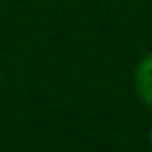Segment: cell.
<instances>
[{
  "label": "cell",
  "mask_w": 152,
  "mask_h": 152,
  "mask_svg": "<svg viewBox=\"0 0 152 152\" xmlns=\"http://www.w3.org/2000/svg\"><path fill=\"white\" fill-rule=\"evenodd\" d=\"M136 91H139L142 102L152 110V53L144 56L136 67Z\"/></svg>",
  "instance_id": "obj_1"
},
{
  "label": "cell",
  "mask_w": 152,
  "mask_h": 152,
  "mask_svg": "<svg viewBox=\"0 0 152 152\" xmlns=\"http://www.w3.org/2000/svg\"><path fill=\"white\" fill-rule=\"evenodd\" d=\"M150 147H152V128H150Z\"/></svg>",
  "instance_id": "obj_2"
}]
</instances>
